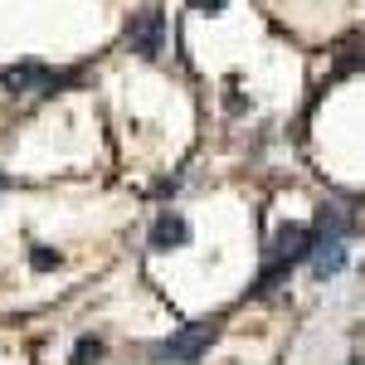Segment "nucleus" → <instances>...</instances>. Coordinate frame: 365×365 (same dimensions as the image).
<instances>
[{"instance_id": "nucleus-1", "label": "nucleus", "mask_w": 365, "mask_h": 365, "mask_svg": "<svg viewBox=\"0 0 365 365\" xmlns=\"http://www.w3.org/2000/svg\"><path fill=\"white\" fill-rule=\"evenodd\" d=\"M312 249H317V234H312L307 225H282L278 234H273V244H268V263H263V273H258V292L273 287L278 278H287L302 258H312Z\"/></svg>"}, {"instance_id": "nucleus-2", "label": "nucleus", "mask_w": 365, "mask_h": 365, "mask_svg": "<svg viewBox=\"0 0 365 365\" xmlns=\"http://www.w3.org/2000/svg\"><path fill=\"white\" fill-rule=\"evenodd\" d=\"M215 336H220V322H195V327H185V331H175V336H166L156 351H151V361L156 365H195L210 346H215Z\"/></svg>"}, {"instance_id": "nucleus-3", "label": "nucleus", "mask_w": 365, "mask_h": 365, "mask_svg": "<svg viewBox=\"0 0 365 365\" xmlns=\"http://www.w3.org/2000/svg\"><path fill=\"white\" fill-rule=\"evenodd\" d=\"M0 83L10 88V93H39V98H49L58 88L78 83V73L73 68H49V63H15V68H0Z\"/></svg>"}, {"instance_id": "nucleus-4", "label": "nucleus", "mask_w": 365, "mask_h": 365, "mask_svg": "<svg viewBox=\"0 0 365 365\" xmlns=\"http://www.w3.org/2000/svg\"><path fill=\"white\" fill-rule=\"evenodd\" d=\"M127 44H132V54L141 58H161L166 49V20H161V10H141L127 20Z\"/></svg>"}, {"instance_id": "nucleus-5", "label": "nucleus", "mask_w": 365, "mask_h": 365, "mask_svg": "<svg viewBox=\"0 0 365 365\" xmlns=\"http://www.w3.org/2000/svg\"><path fill=\"white\" fill-rule=\"evenodd\" d=\"M180 244H190V220H185V215H175V210H166V215L151 225V249L170 253V249H180Z\"/></svg>"}, {"instance_id": "nucleus-6", "label": "nucleus", "mask_w": 365, "mask_h": 365, "mask_svg": "<svg viewBox=\"0 0 365 365\" xmlns=\"http://www.w3.org/2000/svg\"><path fill=\"white\" fill-rule=\"evenodd\" d=\"M341 268H346V239H317V249H312V278H336Z\"/></svg>"}, {"instance_id": "nucleus-7", "label": "nucleus", "mask_w": 365, "mask_h": 365, "mask_svg": "<svg viewBox=\"0 0 365 365\" xmlns=\"http://www.w3.org/2000/svg\"><path fill=\"white\" fill-rule=\"evenodd\" d=\"M351 229H356V220H351V210H341V205H322L317 220H312V234H317V239H346Z\"/></svg>"}, {"instance_id": "nucleus-8", "label": "nucleus", "mask_w": 365, "mask_h": 365, "mask_svg": "<svg viewBox=\"0 0 365 365\" xmlns=\"http://www.w3.org/2000/svg\"><path fill=\"white\" fill-rule=\"evenodd\" d=\"M58 263H63L58 249H49V244H29V268H34V273H49V268H58Z\"/></svg>"}, {"instance_id": "nucleus-9", "label": "nucleus", "mask_w": 365, "mask_h": 365, "mask_svg": "<svg viewBox=\"0 0 365 365\" xmlns=\"http://www.w3.org/2000/svg\"><path fill=\"white\" fill-rule=\"evenodd\" d=\"M351 73H365V44H351L336 58V78H351Z\"/></svg>"}, {"instance_id": "nucleus-10", "label": "nucleus", "mask_w": 365, "mask_h": 365, "mask_svg": "<svg viewBox=\"0 0 365 365\" xmlns=\"http://www.w3.org/2000/svg\"><path fill=\"white\" fill-rule=\"evenodd\" d=\"M93 361H103V341L83 336L78 346H73V361H68V365H93Z\"/></svg>"}, {"instance_id": "nucleus-11", "label": "nucleus", "mask_w": 365, "mask_h": 365, "mask_svg": "<svg viewBox=\"0 0 365 365\" xmlns=\"http://www.w3.org/2000/svg\"><path fill=\"white\" fill-rule=\"evenodd\" d=\"M190 5H195L200 15H220V10H225L229 0H190Z\"/></svg>"}, {"instance_id": "nucleus-12", "label": "nucleus", "mask_w": 365, "mask_h": 365, "mask_svg": "<svg viewBox=\"0 0 365 365\" xmlns=\"http://www.w3.org/2000/svg\"><path fill=\"white\" fill-rule=\"evenodd\" d=\"M356 365H365V361H356Z\"/></svg>"}]
</instances>
